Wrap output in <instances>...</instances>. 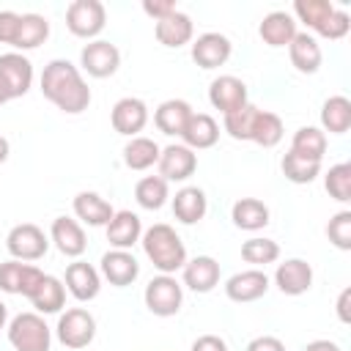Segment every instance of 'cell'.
I'll list each match as a JSON object with an SVG mask.
<instances>
[{
  "label": "cell",
  "instance_id": "obj_33",
  "mask_svg": "<svg viewBox=\"0 0 351 351\" xmlns=\"http://www.w3.org/2000/svg\"><path fill=\"white\" fill-rule=\"evenodd\" d=\"M291 151H293L296 156H304V159H313V162H324V154H326V134H324L318 126H302V129L293 132Z\"/></svg>",
  "mask_w": 351,
  "mask_h": 351
},
{
  "label": "cell",
  "instance_id": "obj_20",
  "mask_svg": "<svg viewBox=\"0 0 351 351\" xmlns=\"http://www.w3.org/2000/svg\"><path fill=\"white\" fill-rule=\"evenodd\" d=\"M101 288V277L99 271L85 263V261H74L66 266V291L77 299V302H90L99 296Z\"/></svg>",
  "mask_w": 351,
  "mask_h": 351
},
{
  "label": "cell",
  "instance_id": "obj_36",
  "mask_svg": "<svg viewBox=\"0 0 351 351\" xmlns=\"http://www.w3.org/2000/svg\"><path fill=\"white\" fill-rule=\"evenodd\" d=\"M167 181L162 176H145L134 186V200L148 211H159L167 203Z\"/></svg>",
  "mask_w": 351,
  "mask_h": 351
},
{
  "label": "cell",
  "instance_id": "obj_38",
  "mask_svg": "<svg viewBox=\"0 0 351 351\" xmlns=\"http://www.w3.org/2000/svg\"><path fill=\"white\" fill-rule=\"evenodd\" d=\"M241 258L252 266H266V263H274L280 258V244L274 239H247L241 244Z\"/></svg>",
  "mask_w": 351,
  "mask_h": 351
},
{
  "label": "cell",
  "instance_id": "obj_52",
  "mask_svg": "<svg viewBox=\"0 0 351 351\" xmlns=\"http://www.w3.org/2000/svg\"><path fill=\"white\" fill-rule=\"evenodd\" d=\"M5 101H8V96H5V93H3V88H0V104H5Z\"/></svg>",
  "mask_w": 351,
  "mask_h": 351
},
{
  "label": "cell",
  "instance_id": "obj_13",
  "mask_svg": "<svg viewBox=\"0 0 351 351\" xmlns=\"http://www.w3.org/2000/svg\"><path fill=\"white\" fill-rule=\"evenodd\" d=\"M159 176L165 181H186L197 170V154L184 143H173L159 151Z\"/></svg>",
  "mask_w": 351,
  "mask_h": 351
},
{
  "label": "cell",
  "instance_id": "obj_1",
  "mask_svg": "<svg viewBox=\"0 0 351 351\" xmlns=\"http://www.w3.org/2000/svg\"><path fill=\"white\" fill-rule=\"evenodd\" d=\"M41 93H44V99H49L58 110H63L69 115H77V112L88 110V104H90L88 82L82 80L80 69L71 60H63V58H55L44 66Z\"/></svg>",
  "mask_w": 351,
  "mask_h": 351
},
{
  "label": "cell",
  "instance_id": "obj_5",
  "mask_svg": "<svg viewBox=\"0 0 351 351\" xmlns=\"http://www.w3.org/2000/svg\"><path fill=\"white\" fill-rule=\"evenodd\" d=\"M55 335L66 348H85L96 337V318L85 307H71L58 318Z\"/></svg>",
  "mask_w": 351,
  "mask_h": 351
},
{
  "label": "cell",
  "instance_id": "obj_6",
  "mask_svg": "<svg viewBox=\"0 0 351 351\" xmlns=\"http://www.w3.org/2000/svg\"><path fill=\"white\" fill-rule=\"evenodd\" d=\"M107 25V11L99 0H74L66 8V27L77 38H96Z\"/></svg>",
  "mask_w": 351,
  "mask_h": 351
},
{
  "label": "cell",
  "instance_id": "obj_42",
  "mask_svg": "<svg viewBox=\"0 0 351 351\" xmlns=\"http://www.w3.org/2000/svg\"><path fill=\"white\" fill-rule=\"evenodd\" d=\"M326 236H329V241H332L337 250H351V211H348V208L337 211V214L329 219Z\"/></svg>",
  "mask_w": 351,
  "mask_h": 351
},
{
  "label": "cell",
  "instance_id": "obj_34",
  "mask_svg": "<svg viewBox=\"0 0 351 351\" xmlns=\"http://www.w3.org/2000/svg\"><path fill=\"white\" fill-rule=\"evenodd\" d=\"M159 145L151 137H132L123 145V165L129 170H148L159 162Z\"/></svg>",
  "mask_w": 351,
  "mask_h": 351
},
{
  "label": "cell",
  "instance_id": "obj_29",
  "mask_svg": "<svg viewBox=\"0 0 351 351\" xmlns=\"http://www.w3.org/2000/svg\"><path fill=\"white\" fill-rule=\"evenodd\" d=\"M208 211V200H206V192L200 186H184L176 192L173 197V214L178 222L184 225H195L206 217Z\"/></svg>",
  "mask_w": 351,
  "mask_h": 351
},
{
  "label": "cell",
  "instance_id": "obj_2",
  "mask_svg": "<svg viewBox=\"0 0 351 351\" xmlns=\"http://www.w3.org/2000/svg\"><path fill=\"white\" fill-rule=\"evenodd\" d=\"M140 244L145 258L154 263V269H159V274H176L186 263V247L181 236L165 222H156L148 230H143Z\"/></svg>",
  "mask_w": 351,
  "mask_h": 351
},
{
  "label": "cell",
  "instance_id": "obj_16",
  "mask_svg": "<svg viewBox=\"0 0 351 351\" xmlns=\"http://www.w3.org/2000/svg\"><path fill=\"white\" fill-rule=\"evenodd\" d=\"M230 38L222 33H203L192 41V60L200 69H219L230 58Z\"/></svg>",
  "mask_w": 351,
  "mask_h": 351
},
{
  "label": "cell",
  "instance_id": "obj_9",
  "mask_svg": "<svg viewBox=\"0 0 351 351\" xmlns=\"http://www.w3.org/2000/svg\"><path fill=\"white\" fill-rule=\"evenodd\" d=\"M80 66H82L90 77L104 80V77H112V74L118 71V66H121V52H118L115 44H110V41H104V38H96V41H90V44L82 47V52H80Z\"/></svg>",
  "mask_w": 351,
  "mask_h": 351
},
{
  "label": "cell",
  "instance_id": "obj_39",
  "mask_svg": "<svg viewBox=\"0 0 351 351\" xmlns=\"http://www.w3.org/2000/svg\"><path fill=\"white\" fill-rule=\"evenodd\" d=\"M324 186L329 197H335L337 203H348L351 200V165L348 162L332 165L324 176Z\"/></svg>",
  "mask_w": 351,
  "mask_h": 351
},
{
  "label": "cell",
  "instance_id": "obj_27",
  "mask_svg": "<svg viewBox=\"0 0 351 351\" xmlns=\"http://www.w3.org/2000/svg\"><path fill=\"white\" fill-rule=\"evenodd\" d=\"M27 299H30V304L36 307V313H38V315L60 313V307L66 304V285H63L58 277L44 274Z\"/></svg>",
  "mask_w": 351,
  "mask_h": 351
},
{
  "label": "cell",
  "instance_id": "obj_43",
  "mask_svg": "<svg viewBox=\"0 0 351 351\" xmlns=\"http://www.w3.org/2000/svg\"><path fill=\"white\" fill-rule=\"evenodd\" d=\"M351 30V16L346 14V11H340V8H335L326 19H324V25L315 30L321 38H329V41H337V38H343L346 33Z\"/></svg>",
  "mask_w": 351,
  "mask_h": 351
},
{
  "label": "cell",
  "instance_id": "obj_37",
  "mask_svg": "<svg viewBox=\"0 0 351 351\" xmlns=\"http://www.w3.org/2000/svg\"><path fill=\"white\" fill-rule=\"evenodd\" d=\"M282 167V176L293 184H313L318 176H321V162H313V159H304V156H296L293 151H288L280 162Z\"/></svg>",
  "mask_w": 351,
  "mask_h": 351
},
{
  "label": "cell",
  "instance_id": "obj_18",
  "mask_svg": "<svg viewBox=\"0 0 351 351\" xmlns=\"http://www.w3.org/2000/svg\"><path fill=\"white\" fill-rule=\"evenodd\" d=\"M49 241H55V247L66 255V258H80L88 247L85 230L77 219L71 217H55L52 228H49Z\"/></svg>",
  "mask_w": 351,
  "mask_h": 351
},
{
  "label": "cell",
  "instance_id": "obj_35",
  "mask_svg": "<svg viewBox=\"0 0 351 351\" xmlns=\"http://www.w3.org/2000/svg\"><path fill=\"white\" fill-rule=\"evenodd\" d=\"M285 129H282V121L277 112H269V110H258L255 112V121H252V132H250V140L263 145V148H274L280 140H282Z\"/></svg>",
  "mask_w": 351,
  "mask_h": 351
},
{
  "label": "cell",
  "instance_id": "obj_22",
  "mask_svg": "<svg viewBox=\"0 0 351 351\" xmlns=\"http://www.w3.org/2000/svg\"><path fill=\"white\" fill-rule=\"evenodd\" d=\"M181 140L192 151L211 148L219 140V123L208 112H192L189 121H186V126H184V132H181Z\"/></svg>",
  "mask_w": 351,
  "mask_h": 351
},
{
  "label": "cell",
  "instance_id": "obj_25",
  "mask_svg": "<svg viewBox=\"0 0 351 351\" xmlns=\"http://www.w3.org/2000/svg\"><path fill=\"white\" fill-rule=\"evenodd\" d=\"M288 55L299 74H315L324 60V52H321L315 36H310V33H296L293 41L288 44Z\"/></svg>",
  "mask_w": 351,
  "mask_h": 351
},
{
  "label": "cell",
  "instance_id": "obj_11",
  "mask_svg": "<svg viewBox=\"0 0 351 351\" xmlns=\"http://www.w3.org/2000/svg\"><path fill=\"white\" fill-rule=\"evenodd\" d=\"M110 121H112V129L118 134H123V137H140V132L148 123V107L137 96H123V99L115 101V107L110 112Z\"/></svg>",
  "mask_w": 351,
  "mask_h": 351
},
{
  "label": "cell",
  "instance_id": "obj_21",
  "mask_svg": "<svg viewBox=\"0 0 351 351\" xmlns=\"http://www.w3.org/2000/svg\"><path fill=\"white\" fill-rule=\"evenodd\" d=\"M184 285L195 293H208L219 285V263L211 255H197L184 263Z\"/></svg>",
  "mask_w": 351,
  "mask_h": 351
},
{
  "label": "cell",
  "instance_id": "obj_26",
  "mask_svg": "<svg viewBox=\"0 0 351 351\" xmlns=\"http://www.w3.org/2000/svg\"><path fill=\"white\" fill-rule=\"evenodd\" d=\"M192 112H195V110L189 107V101H184V99H167V101H162V104L156 107L154 123H156V129H159L162 134H167V137H181V132H184V126H186V121H189Z\"/></svg>",
  "mask_w": 351,
  "mask_h": 351
},
{
  "label": "cell",
  "instance_id": "obj_46",
  "mask_svg": "<svg viewBox=\"0 0 351 351\" xmlns=\"http://www.w3.org/2000/svg\"><path fill=\"white\" fill-rule=\"evenodd\" d=\"M143 11L159 22V19H165V16H170L176 11V3L173 0H145L143 3Z\"/></svg>",
  "mask_w": 351,
  "mask_h": 351
},
{
  "label": "cell",
  "instance_id": "obj_41",
  "mask_svg": "<svg viewBox=\"0 0 351 351\" xmlns=\"http://www.w3.org/2000/svg\"><path fill=\"white\" fill-rule=\"evenodd\" d=\"M255 112L258 107L255 104H247L241 107L239 112H230L222 118V126L225 132L233 137V140H250V132H252V121H255Z\"/></svg>",
  "mask_w": 351,
  "mask_h": 351
},
{
  "label": "cell",
  "instance_id": "obj_7",
  "mask_svg": "<svg viewBox=\"0 0 351 351\" xmlns=\"http://www.w3.org/2000/svg\"><path fill=\"white\" fill-rule=\"evenodd\" d=\"M5 247H8V252H11L14 261H38L49 250V239H47V233L38 225L22 222V225H14L8 230Z\"/></svg>",
  "mask_w": 351,
  "mask_h": 351
},
{
  "label": "cell",
  "instance_id": "obj_4",
  "mask_svg": "<svg viewBox=\"0 0 351 351\" xmlns=\"http://www.w3.org/2000/svg\"><path fill=\"white\" fill-rule=\"evenodd\" d=\"M145 307L159 315V318H170L181 310V302H184V291H181V282L173 277V274H159V277H151V282L145 285Z\"/></svg>",
  "mask_w": 351,
  "mask_h": 351
},
{
  "label": "cell",
  "instance_id": "obj_28",
  "mask_svg": "<svg viewBox=\"0 0 351 351\" xmlns=\"http://www.w3.org/2000/svg\"><path fill=\"white\" fill-rule=\"evenodd\" d=\"M74 214H77L80 222H85L90 228H104L112 219L115 208L99 192H77V197H74Z\"/></svg>",
  "mask_w": 351,
  "mask_h": 351
},
{
  "label": "cell",
  "instance_id": "obj_48",
  "mask_svg": "<svg viewBox=\"0 0 351 351\" xmlns=\"http://www.w3.org/2000/svg\"><path fill=\"white\" fill-rule=\"evenodd\" d=\"M348 299H351V288H343L340 296H337V318H340L343 324L351 321V315H348Z\"/></svg>",
  "mask_w": 351,
  "mask_h": 351
},
{
  "label": "cell",
  "instance_id": "obj_30",
  "mask_svg": "<svg viewBox=\"0 0 351 351\" xmlns=\"http://www.w3.org/2000/svg\"><path fill=\"white\" fill-rule=\"evenodd\" d=\"M230 219L241 230H250V233L261 230V228L269 225V206L263 200H258V197H241V200L233 203Z\"/></svg>",
  "mask_w": 351,
  "mask_h": 351
},
{
  "label": "cell",
  "instance_id": "obj_19",
  "mask_svg": "<svg viewBox=\"0 0 351 351\" xmlns=\"http://www.w3.org/2000/svg\"><path fill=\"white\" fill-rule=\"evenodd\" d=\"M104 230H107V241L112 250H132L143 236V222L134 211L123 208V211L112 214V219L104 225Z\"/></svg>",
  "mask_w": 351,
  "mask_h": 351
},
{
  "label": "cell",
  "instance_id": "obj_14",
  "mask_svg": "<svg viewBox=\"0 0 351 351\" xmlns=\"http://www.w3.org/2000/svg\"><path fill=\"white\" fill-rule=\"evenodd\" d=\"M274 285L285 296H302L313 285V266L307 261H302V258H288V261L277 263Z\"/></svg>",
  "mask_w": 351,
  "mask_h": 351
},
{
  "label": "cell",
  "instance_id": "obj_24",
  "mask_svg": "<svg viewBox=\"0 0 351 351\" xmlns=\"http://www.w3.org/2000/svg\"><path fill=\"white\" fill-rule=\"evenodd\" d=\"M258 33H261L263 44H269V47H288L299 30H296L293 14H288V11H271V14H266L261 19Z\"/></svg>",
  "mask_w": 351,
  "mask_h": 351
},
{
  "label": "cell",
  "instance_id": "obj_3",
  "mask_svg": "<svg viewBox=\"0 0 351 351\" xmlns=\"http://www.w3.org/2000/svg\"><path fill=\"white\" fill-rule=\"evenodd\" d=\"M8 343L14 351H49L52 329L38 313H19L8 321Z\"/></svg>",
  "mask_w": 351,
  "mask_h": 351
},
{
  "label": "cell",
  "instance_id": "obj_45",
  "mask_svg": "<svg viewBox=\"0 0 351 351\" xmlns=\"http://www.w3.org/2000/svg\"><path fill=\"white\" fill-rule=\"evenodd\" d=\"M244 351H285V343L274 335H261V337H252Z\"/></svg>",
  "mask_w": 351,
  "mask_h": 351
},
{
  "label": "cell",
  "instance_id": "obj_15",
  "mask_svg": "<svg viewBox=\"0 0 351 351\" xmlns=\"http://www.w3.org/2000/svg\"><path fill=\"white\" fill-rule=\"evenodd\" d=\"M99 263H101V277L115 288L132 285L140 274V263L129 250H110L101 255Z\"/></svg>",
  "mask_w": 351,
  "mask_h": 351
},
{
  "label": "cell",
  "instance_id": "obj_51",
  "mask_svg": "<svg viewBox=\"0 0 351 351\" xmlns=\"http://www.w3.org/2000/svg\"><path fill=\"white\" fill-rule=\"evenodd\" d=\"M5 324H8V307L0 302V329H5Z\"/></svg>",
  "mask_w": 351,
  "mask_h": 351
},
{
  "label": "cell",
  "instance_id": "obj_50",
  "mask_svg": "<svg viewBox=\"0 0 351 351\" xmlns=\"http://www.w3.org/2000/svg\"><path fill=\"white\" fill-rule=\"evenodd\" d=\"M8 154H11V145H8V140L0 134V165L8 159Z\"/></svg>",
  "mask_w": 351,
  "mask_h": 351
},
{
  "label": "cell",
  "instance_id": "obj_17",
  "mask_svg": "<svg viewBox=\"0 0 351 351\" xmlns=\"http://www.w3.org/2000/svg\"><path fill=\"white\" fill-rule=\"evenodd\" d=\"M266 291H269V277H266V271H261V269L236 271V274L228 277V282H225L228 299H230V302H239V304L255 302V299H261Z\"/></svg>",
  "mask_w": 351,
  "mask_h": 351
},
{
  "label": "cell",
  "instance_id": "obj_10",
  "mask_svg": "<svg viewBox=\"0 0 351 351\" xmlns=\"http://www.w3.org/2000/svg\"><path fill=\"white\" fill-rule=\"evenodd\" d=\"M208 101H211L214 110L222 112V118L230 115V112H239L241 107L250 104L247 85L233 74H222V77L211 80V85H208Z\"/></svg>",
  "mask_w": 351,
  "mask_h": 351
},
{
  "label": "cell",
  "instance_id": "obj_44",
  "mask_svg": "<svg viewBox=\"0 0 351 351\" xmlns=\"http://www.w3.org/2000/svg\"><path fill=\"white\" fill-rule=\"evenodd\" d=\"M19 22H22V14L0 11V44H11L14 47L16 33H19Z\"/></svg>",
  "mask_w": 351,
  "mask_h": 351
},
{
  "label": "cell",
  "instance_id": "obj_31",
  "mask_svg": "<svg viewBox=\"0 0 351 351\" xmlns=\"http://www.w3.org/2000/svg\"><path fill=\"white\" fill-rule=\"evenodd\" d=\"M321 132L346 134L351 129V101L346 96H329L321 107Z\"/></svg>",
  "mask_w": 351,
  "mask_h": 351
},
{
  "label": "cell",
  "instance_id": "obj_40",
  "mask_svg": "<svg viewBox=\"0 0 351 351\" xmlns=\"http://www.w3.org/2000/svg\"><path fill=\"white\" fill-rule=\"evenodd\" d=\"M335 11V5L329 0H296L293 3V14L299 16V22H304L310 30H318L324 25V19Z\"/></svg>",
  "mask_w": 351,
  "mask_h": 351
},
{
  "label": "cell",
  "instance_id": "obj_47",
  "mask_svg": "<svg viewBox=\"0 0 351 351\" xmlns=\"http://www.w3.org/2000/svg\"><path fill=\"white\" fill-rule=\"evenodd\" d=\"M192 351H228V343L219 335H200L192 343Z\"/></svg>",
  "mask_w": 351,
  "mask_h": 351
},
{
  "label": "cell",
  "instance_id": "obj_49",
  "mask_svg": "<svg viewBox=\"0 0 351 351\" xmlns=\"http://www.w3.org/2000/svg\"><path fill=\"white\" fill-rule=\"evenodd\" d=\"M304 351H340V346L332 340H313L304 346Z\"/></svg>",
  "mask_w": 351,
  "mask_h": 351
},
{
  "label": "cell",
  "instance_id": "obj_23",
  "mask_svg": "<svg viewBox=\"0 0 351 351\" xmlns=\"http://www.w3.org/2000/svg\"><path fill=\"white\" fill-rule=\"evenodd\" d=\"M154 33H156V41H159L162 47H173V49H178V47H184V44L192 41V36H195V25H192V19H189L184 11L176 8L170 16H165V19L156 22Z\"/></svg>",
  "mask_w": 351,
  "mask_h": 351
},
{
  "label": "cell",
  "instance_id": "obj_32",
  "mask_svg": "<svg viewBox=\"0 0 351 351\" xmlns=\"http://www.w3.org/2000/svg\"><path fill=\"white\" fill-rule=\"evenodd\" d=\"M47 36H49V22H47V16H41V14H22L14 49H16V52L36 49V47H41V44L47 41Z\"/></svg>",
  "mask_w": 351,
  "mask_h": 351
},
{
  "label": "cell",
  "instance_id": "obj_8",
  "mask_svg": "<svg viewBox=\"0 0 351 351\" xmlns=\"http://www.w3.org/2000/svg\"><path fill=\"white\" fill-rule=\"evenodd\" d=\"M33 85V63L22 52L0 55V88L8 99H19Z\"/></svg>",
  "mask_w": 351,
  "mask_h": 351
},
{
  "label": "cell",
  "instance_id": "obj_12",
  "mask_svg": "<svg viewBox=\"0 0 351 351\" xmlns=\"http://www.w3.org/2000/svg\"><path fill=\"white\" fill-rule=\"evenodd\" d=\"M41 277H44V271L33 263H22V261H14V258L0 263V291H5V293L27 299Z\"/></svg>",
  "mask_w": 351,
  "mask_h": 351
}]
</instances>
